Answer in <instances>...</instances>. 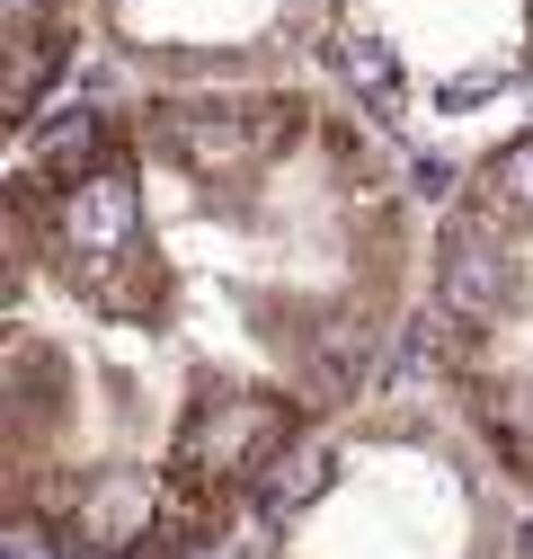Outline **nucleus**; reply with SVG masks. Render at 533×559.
Segmentation results:
<instances>
[{
    "instance_id": "1",
    "label": "nucleus",
    "mask_w": 533,
    "mask_h": 559,
    "mask_svg": "<svg viewBox=\"0 0 533 559\" xmlns=\"http://www.w3.org/2000/svg\"><path fill=\"white\" fill-rule=\"evenodd\" d=\"M472 204H481V214H498V223H516V231H533V133H516L507 152L481 160Z\"/></svg>"
}]
</instances>
